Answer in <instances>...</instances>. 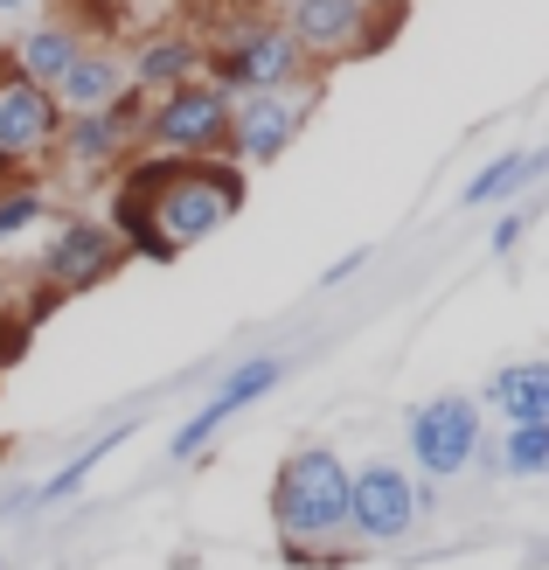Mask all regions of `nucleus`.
Wrapping results in <instances>:
<instances>
[{
	"label": "nucleus",
	"instance_id": "nucleus-1",
	"mask_svg": "<svg viewBox=\"0 0 549 570\" xmlns=\"http://www.w3.org/2000/svg\"><path fill=\"white\" fill-rule=\"evenodd\" d=\"M272 535L285 563H341L349 557V466L334 445H300L272 473Z\"/></svg>",
	"mask_w": 549,
	"mask_h": 570
},
{
	"label": "nucleus",
	"instance_id": "nucleus-2",
	"mask_svg": "<svg viewBox=\"0 0 549 570\" xmlns=\"http://www.w3.org/2000/svg\"><path fill=\"white\" fill-rule=\"evenodd\" d=\"M237 209H244V175L229 160H175L167 181L147 195V216H154V230H160V244L175 250V258L188 244L216 237Z\"/></svg>",
	"mask_w": 549,
	"mask_h": 570
},
{
	"label": "nucleus",
	"instance_id": "nucleus-3",
	"mask_svg": "<svg viewBox=\"0 0 549 570\" xmlns=\"http://www.w3.org/2000/svg\"><path fill=\"white\" fill-rule=\"evenodd\" d=\"M139 139L154 154H175V160H216L229 139V91H216V83H175V91L154 98Z\"/></svg>",
	"mask_w": 549,
	"mask_h": 570
},
{
	"label": "nucleus",
	"instance_id": "nucleus-4",
	"mask_svg": "<svg viewBox=\"0 0 549 570\" xmlns=\"http://www.w3.org/2000/svg\"><path fill=\"white\" fill-rule=\"evenodd\" d=\"M424 515H418V473H403L390 460H362L349 466V543L362 550H390L403 543Z\"/></svg>",
	"mask_w": 549,
	"mask_h": 570
},
{
	"label": "nucleus",
	"instance_id": "nucleus-5",
	"mask_svg": "<svg viewBox=\"0 0 549 570\" xmlns=\"http://www.w3.org/2000/svg\"><path fill=\"white\" fill-rule=\"evenodd\" d=\"M403 439H411L418 473L445 488V480H459V473L473 466V452H480V439H487V417H480L473 396L445 390V396H431V404H418V411H411Z\"/></svg>",
	"mask_w": 549,
	"mask_h": 570
},
{
	"label": "nucleus",
	"instance_id": "nucleus-6",
	"mask_svg": "<svg viewBox=\"0 0 549 570\" xmlns=\"http://www.w3.org/2000/svg\"><path fill=\"white\" fill-rule=\"evenodd\" d=\"M300 42L285 36L272 21H251L237 28L223 49H216V91L229 98H251V91H285V83H300Z\"/></svg>",
	"mask_w": 549,
	"mask_h": 570
},
{
	"label": "nucleus",
	"instance_id": "nucleus-7",
	"mask_svg": "<svg viewBox=\"0 0 549 570\" xmlns=\"http://www.w3.org/2000/svg\"><path fill=\"white\" fill-rule=\"evenodd\" d=\"M119 258H126V244L111 237V223H63L42 250V293L77 299V293H91V285H105L119 272Z\"/></svg>",
	"mask_w": 549,
	"mask_h": 570
},
{
	"label": "nucleus",
	"instance_id": "nucleus-8",
	"mask_svg": "<svg viewBox=\"0 0 549 570\" xmlns=\"http://www.w3.org/2000/svg\"><path fill=\"white\" fill-rule=\"evenodd\" d=\"M56 132H63V111H56L42 83L0 77V167H28L56 154Z\"/></svg>",
	"mask_w": 549,
	"mask_h": 570
},
{
	"label": "nucleus",
	"instance_id": "nucleus-9",
	"mask_svg": "<svg viewBox=\"0 0 549 570\" xmlns=\"http://www.w3.org/2000/svg\"><path fill=\"white\" fill-rule=\"evenodd\" d=\"M300 119H306V105L293 91L229 98V139H223V154H237V160H278L285 147H293Z\"/></svg>",
	"mask_w": 549,
	"mask_h": 570
},
{
	"label": "nucleus",
	"instance_id": "nucleus-10",
	"mask_svg": "<svg viewBox=\"0 0 549 570\" xmlns=\"http://www.w3.org/2000/svg\"><path fill=\"white\" fill-rule=\"evenodd\" d=\"M285 36L300 42V56H362L383 42L369 21V0H293Z\"/></svg>",
	"mask_w": 549,
	"mask_h": 570
},
{
	"label": "nucleus",
	"instance_id": "nucleus-11",
	"mask_svg": "<svg viewBox=\"0 0 549 570\" xmlns=\"http://www.w3.org/2000/svg\"><path fill=\"white\" fill-rule=\"evenodd\" d=\"M487 404H494L501 432H508V424H549V362H508V368H494Z\"/></svg>",
	"mask_w": 549,
	"mask_h": 570
},
{
	"label": "nucleus",
	"instance_id": "nucleus-12",
	"mask_svg": "<svg viewBox=\"0 0 549 570\" xmlns=\"http://www.w3.org/2000/svg\"><path fill=\"white\" fill-rule=\"evenodd\" d=\"M77 56H84L77 21H42V28H28V36H21V49H14V77H21V83H42V91H56Z\"/></svg>",
	"mask_w": 549,
	"mask_h": 570
},
{
	"label": "nucleus",
	"instance_id": "nucleus-13",
	"mask_svg": "<svg viewBox=\"0 0 549 570\" xmlns=\"http://www.w3.org/2000/svg\"><path fill=\"white\" fill-rule=\"evenodd\" d=\"M119 91H126V70L111 63V56H91V49H84L49 98H56V111H63V119H84V111H111V105H119Z\"/></svg>",
	"mask_w": 549,
	"mask_h": 570
},
{
	"label": "nucleus",
	"instance_id": "nucleus-14",
	"mask_svg": "<svg viewBox=\"0 0 549 570\" xmlns=\"http://www.w3.org/2000/svg\"><path fill=\"white\" fill-rule=\"evenodd\" d=\"M195 63H202V49L188 42V36H154L147 49L133 56V70H126V83L139 98H160V83L175 91V83H188L195 77Z\"/></svg>",
	"mask_w": 549,
	"mask_h": 570
},
{
	"label": "nucleus",
	"instance_id": "nucleus-15",
	"mask_svg": "<svg viewBox=\"0 0 549 570\" xmlns=\"http://www.w3.org/2000/svg\"><path fill=\"white\" fill-rule=\"evenodd\" d=\"M278 383H285V362H278V355H251V362H237V368H229V376L216 383V396L202 404V417H209L216 432H223V424L237 417L244 404H257V396L278 390Z\"/></svg>",
	"mask_w": 549,
	"mask_h": 570
},
{
	"label": "nucleus",
	"instance_id": "nucleus-16",
	"mask_svg": "<svg viewBox=\"0 0 549 570\" xmlns=\"http://www.w3.org/2000/svg\"><path fill=\"white\" fill-rule=\"evenodd\" d=\"M133 432H139V417H119V424H111V432H105V439H91V445H84V452H77V460L63 466V473H49V480H42V488H36V494H28V508H63V501H77V494H84V480H91V473L105 466V452H111V445H126Z\"/></svg>",
	"mask_w": 549,
	"mask_h": 570
},
{
	"label": "nucleus",
	"instance_id": "nucleus-17",
	"mask_svg": "<svg viewBox=\"0 0 549 570\" xmlns=\"http://www.w3.org/2000/svg\"><path fill=\"white\" fill-rule=\"evenodd\" d=\"M542 175V154H501V160H487L480 167V175L467 181V195H459V209H487V203H508V195L514 188H522V181H536Z\"/></svg>",
	"mask_w": 549,
	"mask_h": 570
},
{
	"label": "nucleus",
	"instance_id": "nucleus-18",
	"mask_svg": "<svg viewBox=\"0 0 549 570\" xmlns=\"http://www.w3.org/2000/svg\"><path fill=\"white\" fill-rule=\"evenodd\" d=\"M494 473L542 480L549 473V424H508V432L494 439Z\"/></svg>",
	"mask_w": 549,
	"mask_h": 570
},
{
	"label": "nucleus",
	"instance_id": "nucleus-19",
	"mask_svg": "<svg viewBox=\"0 0 549 570\" xmlns=\"http://www.w3.org/2000/svg\"><path fill=\"white\" fill-rule=\"evenodd\" d=\"M42 216H49V195L42 188H8V195H0V244L21 237V230H36Z\"/></svg>",
	"mask_w": 549,
	"mask_h": 570
},
{
	"label": "nucleus",
	"instance_id": "nucleus-20",
	"mask_svg": "<svg viewBox=\"0 0 549 570\" xmlns=\"http://www.w3.org/2000/svg\"><path fill=\"white\" fill-rule=\"evenodd\" d=\"M522 230H529V216H522V209L501 216V223H494V250H514V244H522Z\"/></svg>",
	"mask_w": 549,
	"mask_h": 570
},
{
	"label": "nucleus",
	"instance_id": "nucleus-21",
	"mask_svg": "<svg viewBox=\"0 0 549 570\" xmlns=\"http://www.w3.org/2000/svg\"><path fill=\"white\" fill-rule=\"evenodd\" d=\"M362 265H369V250H349V258H334V265H327V285H341V278H355Z\"/></svg>",
	"mask_w": 549,
	"mask_h": 570
},
{
	"label": "nucleus",
	"instance_id": "nucleus-22",
	"mask_svg": "<svg viewBox=\"0 0 549 570\" xmlns=\"http://www.w3.org/2000/svg\"><path fill=\"white\" fill-rule=\"evenodd\" d=\"M21 8H36V0H0V14H21Z\"/></svg>",
	"mask_w": 549,
	"mask_h": 570
},
{
	"label": "nucleus",
	"instance_id": "nucleus-23",
	"mask_svg": "<svg viewBox=\"0 0 549 570\" xmlns=\"http://www.w3.org/2000/svg\"><path fill=\"white\" fill-rule=\"evenodd\" d=\"M0 570H8V557H0Z\"/></svg>",
	"mask_w": 549,
	"mask_h": 570
}]
</instances>
